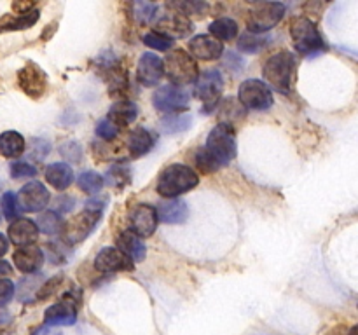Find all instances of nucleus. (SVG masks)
Returning <instances> with one entry per match:
<instances>
[{
    "label": "nucleus",
    "mask_w": 358,
    "mask_h": 335,
    "mask_svg": "<svg viewBox=\"0 0 358 335\" xmlns=\"http://www.w3.org/2000/svg\"><path fill=\"white\" fill-rule=\"evenodd\" d=\"M236 131L229 122H220L210 131L205 145L196 152V168L203 173H215L236 157Z\"/></svg>",
    "instance_id": "obj_1"
},
{
    "label": "nucleus",
    "mask_w": 358,
    "mask_h": 335,
    "mask_svg": "<svg viewBox=\"0 0 358 335\" xmlns=\"http://www.w3.org/2000/svg\"><path fill=\"white\" fill-rule=\"evenodd\" d=\"M198 184L199 177L192 168L185 166V164H170L161 171L156 188L163 198L177 199L178 195L198 187Z\"/></svg>",
    "instance_id": "obj_2"
},
{
    "label": "nucleus",
    "mask_w": 358,
    "mask_h": 335,
    "mask_svg": "<svg viewBox=\"0 0 358 335\" xmlns=\"http://www.w3.org/2000/svg\"><path fill=\"white\" fill-rule=\"evenodd\" d=\"M290 37L294 40V47L303 56H317L327 49L317 24L304 16L294 17L290 23Z\"/></svg>",
    "instance_id": "obj_3"
},
{
    "label": "nucleus",
    "mask_w": 358,
    "mask_h": 335,
    "mask_svg": "<svg viewBox=\"0 0 358 335\" xmlns=\"http://www.w3.org/2000/svg\"><path fill=\"white\" fill-rule=\"evenodd\" d=\"M297 59L292 52L280 51L269 56L264 65V79L280 93H289L296 73Z\"/></svg>",
    "instance_id": "obj_4"
},
{
    "label": "nucleus",
    "mask_w": 358,
    "mask_h": 335,
    "mask_svg": "<svg viewBox=\"0 0 358 335\" xmlns=\"http://www.w3.org/2000/svg\"><path fill=\"white\" fill-rule=\"evenodd\" d=\"M164 65V75L173 82V86H185V84L196 82L199 72L198 65H196L194 58L184 49H177V51L170 52L166 59L163 61Z\"/></svg>",
    "instance_id": "obj_5"
},
{
    "label": "nucleus",
    "mask_w": 358,
    "mask_h": 335,
    "mask_svg": "<svg viewBox=\"0 0 358 335\" xmlns=\"http://www.w3.org/2000/svg\"><path fill=\"white\" fill-rule=\"evenodd\" d=\"M285 16V6L282 2H261L255 3L248 13L247 27L250 34L262 35L275 28Z\"/></svg>",
    "instance_id": "obj_6"
},
{
    "label": "nucleus",
    "mask_w": 358,
    "mask_h": 335,
    "mask_svg": "<svg viewBox=\"0 0 358 335\" xmlns=\"http://www.w3.org/2000/svg\"><path fill=\"white\" fill-rule=\"evenodd\" d=\"M222 89L224 79L219 70L210 68L199 73L194 82V96L206 103L205 108H203L205 114H210V110L217 107L220 94H222Z\"/></svg>",
    "instance_id": "obj_7"
},
{
    "label": "nucleus",
    "mask_w": 358,
    "mask_h": 335,
    "mask_svg": "<svg viewBox=\"0 0 358 335\" xmlns=\"http://www.w3.org/2000/svg\"><path fill=\"white\" fill-rule=\"evenodd\" d=\"M238 98L247 110H268L273 105L271 89L268 84L257 79H248L241 82Z\"/></svg>",
    "instance_id": "obj_8"
},
{
    "label": "nucleus",
    "mask_w": 358,
    "mask_h": 335,
    "mask_svg": "<svg viewBox=\"0 0 358 335\" xmlns=\"http://www.w3.org/2000/svg\"><path fill=\"white\" fill-rule=\"evenodd\" d=\"M101 213L90 211V209H84L79 215H76L73 218H70L69 222L63 227V243L65 244H77L83 243L87 236L94 230L98 220H100Z\"/></svg>",
    "instance_id": "obj_9"
},
{
    "label": "nucleus",
    "mask_w": 358,
    "mask_h": 335,
    "mask_svg": "<svg viewBox=\"0 0 358 335\" xmlns=\"http://www.w3.org/2000/svg\"><path fill=\"white\" fill-rule=\"evenodd\" d=\"M152 103L156 110L164 112V114H180L189 105V93L184 87L166 84L156 89L152 94Z\"/></svg>",
    "instance_id": "obj_10"
},
{
    "label": "nucleus",
    "mask_w": 358,
    "mask_h": 335,
    "mask_svg": "<svg viewBox=\"0 0 358 335\" xmlns=\"http://www.w3.org/2000/svg\"><path fill=\"white\" fill-rule=\"evenodd\" d=\"M80 302L79 295L72 292L58 304H52L44 313V321L48 327H72L77 321V306Z\"/></svg>",
    "instance_id": "obj_11"
},
{
    "label": "nucleus",
    "mask_w": 358,
    "mask_h": 335,
    "mask_svg": "<svg viewBox=\"0 0 358 335\" xmlns=\"http://www.w3.org/2000/svg\"><path fill=\"white\" fill-rule=\"evenodd\" d=\"M157 211L154 206L140 202L129 211V230L140 237H150L157 229Z\"/></svg>",
    "instance_id": "obj_12"
},
{
    "label": "nucleus",
    "mask_w": 358,
    "mask_h": 335,
    "mask_svg": "<svg viewBox=\"0 0 358 335\" xmlns=\"http://www.w3.org/2000/svg\"><path fill=\"white\" fill-rule=\"evenodd\" d=\"M17 84L24 94L37 100L48 89V77L41 66L35 65V63H28L17 72Z\"/></svg>",
    "instance_id": "obj_13"
},
{
    "label": "nucleus",
    "mask_w": 358,
    "mask_h": 335,
    "mask_svg": "<svg viewBox=\"0 0 358 335\" xmlns=\"http://www.w3.org/2000/svg\"><path fill=\"white\" fill-rule=\"evenodd\" d=\"M49 199V191L45 188L44 184L41 181H28L27 185H23L17 194V202H20V208L23 211L28 213H38L48 206Z\"/></svg>",
    "instance_id": "obj_14"
},
{
    "label": "nucleus",
    "mask_w": 358,
    "mask_h": 335,
    "mask_svg": "<svg viewBox=\"0 0 358 335\" xmlns=\"http://www.w3.org/2000/svg\"><path fill=\"white\" fill-rule=\"evenodd\" d=\"M163 75V59H161L159 56L154 54V52H145V54H142V58L138 59V65H136V80H138L142 86L150 87L159 84Z\"/></svg>",
    "instance_id": "obj_15"
},
{
    "label": "nucleus",
    "mask_w": 358,
    "mask_h": 335,
    "mask_svg": "<svg viewBox=\"0 0 358 335\" xmlns=\"http://www.w3.org/2000/svg\"><path fill=\"white\" fill-rule=\"evenodd\" d=\"M156 28H157L156 30L157 34L175 40V38L187 37V35L194 30V24H192L187 17L182 16V14L173 13L161 17V20L156 23Z\"/></svg>",
    "instance_id": "obj_16"
},
{
    "label": "nucleus",
    "mask_w": 358,
    "mask_h": 335,
    "mask_svg": "<svg viewBox=\"0 0 358 335\" xmlns=\"http://www.w3.org/2000/svg\"><path fill=\"white\" fill-rule=\"evenodd\" d=\"M94 269L100 272L131 271L133 262L126 255H122L117 248H103L94 258Z\"/></svg>",
    "instance_id": "obj_17"
},
{
    "label": "nucleus",
    "mask_w": 358,
    "mask_h": 335,
    "mask_svg": "<svg viewBox=\"0 0 358 335\" xmlns=\"http://www.w3.org/2000/svg\"><path fill=\"white\" fill-rule=\"evenodd\" d=\"M189 51H191L192 58L213 61V59H219L222 56L224 45L222 42L215 40L210 35H196L189 42Z\"/></svg>",
    "instance_id": "obj_18"
},
{
    "label": "nucleus",
    "mask_w": 358,
    "mask_h": 335,
    "mask_svg": "<svg viewBox=\"0 0 358 335\" xmlns=\"http://www.w3.org/2000/svg\"><path fill=\"white\" fill-rule=\"evenodd\" d=\"M14 265L24 274H34L44 264V251L38 246L17 248L13 255Z\"/></svg>",
    "instance_id": "obj_19"
},
{
    "label": "nucleus",
    "mask_w": 358,
    "mask_h": 335,
    "mask_svg": "<svg viewBox=\"0 0 358 335\" xmlns=\"http://www.w3.org/2000/svg\"><path fill=\"white\" fill-rule=\"evenodd\" d=\"M157 220L163 223H170V225H177V223H184L189 218V206L184 199H170V201H163L156 208Z\"/></svg>",
    "instance_id": "obj_20"
},
{
    "label": "nucleus",
    "mask_w": 358,
    "mask_h": 335,
    "mask_svg": "<svg viewBox=\"0 0 358 335\" xmlns=\"http://www.w3.org/2000/svg\"><path fill=\"white\" fill-rule=\"evenodd\" d=\"M7 234H9L10 237V243L23 248V246H31V244L37 241L38 229L37 225H35V222H31V220L17 218L10 223Z\"/></svg>",
    "instance_id": "obj_21"
},
{
    "label": "nucleus",
    "mask_w": 358,
    "mask_h": 335,
    "mask_svg": "<svg viewBox=\"0 0 358 335\" xmlns=\"http://www.w3.org/2000/svg\"><path fill=\"white\" fill-rule=\"evenodd\" d=\"M117 250L121 251L122 255H126L133 264H135V262H142L147 253V248L145 244H143L142 237L136 236L131 230H124V232L119 234Z\"/></svg>",
    "instance_id": "obj_22"
},
{
    "label": "nucleus",
    "mask_w": 358,
    "mask_h": 335,
    "mask_svg": "<svg viewBox=\"0 0 358 335\" xmlns=\"http://www.w3.org/2000/svg\"><path fill=\"white\" fill-rule=\"evenodd\" d=\"M156 145V136L149 131V129L138 128L133 129L128 136V150L133 157H142L149 154Z\"/></svg>",
    "instance_id": "obj_23"
},
{
    "label": "nucleus",
    "mask_w": 358,
    "mask_h": 335,
    "mask_svg": "<svg viewBox=\"0 0 358 335\" xmlns=\"http://www.w3.org/2000/svg\"><path fill=\"white\" fill-rule=\"evenodd\" d=\"M140 114V108L135 101L129 100H121L117 103H114L108 112V119H110L114 124H117L119 128H124V126L131 124L136 121Z\"/></svg>",
    "instance_id": "obj_24"
},
{
    "label": "nucleus",
    "mask_w": 358,
    "mask_h": 335,
    "mask_svg": "<svg viewBox=\"0 0 358 335\" xmlns=\"http://www.w3.org/2000/svg\"><path fill=\"white\" fill-rule=\"evenodd\" d=\"M45 180L56 191H65L73 181V170L66 163H52L45 170Z\"/></svg>",
    "instance_id": "obj_25"
},
{
    "label": "nucleus",
    "mask_w": 358,
    "mask_h": 335,
    "mask_svg": "<svg viewBox=\"0 0 358 335\" xmlns=\"http://www.w3.org/2000/svg\"><path fill=\"white\" fill-rule=\"evenodd\" d=\"M38 20V10L31 9L27 13H17L6 16L0 21V31H14V30H27L34 27Z\"/></svg>",
    "instance_id": "obj_26"
},
{
    "label": "nucleus",
    "mask_w": 358,
    "mask_h": 335,
    "mask_svg": "<svg viewBox=\"0 0 358 335\" xmlns=\"http://www.w3.org/2000/svg\"><path fill=\"white\" fill-rule=\"evenodd\" d=\"M24 149H27V143L17 131H6L0 135V156L20 157Z\"/></svg>",
    "instance_id": "obj_27"
},
{
    "label": "nucleus",
    "mask_w": 358,
    "mask_h": 335,
    "mask_svg": "<svg viewBox=\"0 0 358 335\" xmlns=\"http://www.w3.org/2000/svg\"><path fill=\"white\" fill-rule=\"evenodd\" d=\"M37 229L41 232L48 234V236H56V234L63 232V227H65V220L59 213L56 211H42L41 215L37 216V222H35Z\"/></svg>",
    "instance_id": "obj_28"
},
{
    "label": "nucleus",
    "mask_w": 358,
    "mask_h": 335,
    "mask_svg": "<svg viewBox=\"0 0 358 335\" xmlns=\"http://www.w3.org/2000/svg\"><path fill=\"white\" fill-rule=\"evenodd\" d=\"M210 34L219 42L234 40L238 37V23L231 17H219L210 24Z\"/></svg>",
    "instance_id": "obj_29"
},
{
    "label": "nucleus",
    "mask_w": 358,
    "mask_h": 335,
    "mask_svg": "<svg viewBox=\"0 0 358 335\" xmlns=\"http://www.w3.org/2000/svg\"><path fill=\"white\" fill-rule=\"evenodd\" d=\"M191 115L189 114H171L161 121V131L164 135H173V133L185 131L191 126Z\"/></svg>",
    "instance_id": "obj_30"
},
{
    "label": "nucleus",
    "mask_w": 358,
    "mask_h": 335,
    "mask_svg": "<svg viewBox=\"0 0 358 335\" xmlns=\"http://www.w3.org/2000/svg\"><path fill=\"white\" fill-rule=\"evenodd\" d=\"M77 185L83 192L86 194L94 195L103 188L105 180L101 174H98L96 171H84V173L79 174V180H77Z\"/></svg>",
    "instance_id": "obj_31"
},
{
    "label": "nucleus",
    "mask_w": 358,
    "mask_h": 335,
    "mask_svg": "<svg viewBox=\"0 0 358 335\" xmlns=\"http://www.w3.org/2000/svg\"><path fill=\"white\" fill-rule=\"evenodd\" d=\"M269 40H271L269 35H257L247 31L238 40V49H241L243 52H259L261 49H264L268 45Z\"/></svg>",
    "instance_id": "obj_32"
},
{
    "label": "nucleus",
    "mask_w": 358,
    "mask_h": 335,
    "mask_svg": "<svg viewBox=\"0 0 358 335\" xmlns=\"http://www.w3.org/2000/svg\"><path fill=\"white\" fill-rule=\"evenodd\" d=\"M105 180L112 187H124L131 181V171L126 166H112L105 174Z\"/></svg>",
    "instance_id": "obj_33"
},
{
    "label": "nucleus",
    "mask_w": 358,
    "mask_h": 335,
    "mask_svg": "<svg viewBox=\"0 0 358 335\" xmlns=\"http://www.w3.org/2000/svg\"><path fill=\"white\" fill-rule=\"evenodd\" d=\"M157 6L150 2H135L133 3V17H135L136 23L147 24L152 21V17L156 16Z\"/></svg>",
    "instance_id": "obj_34"
},
{
    "label": "nucleus",
    "mask_w": 358,
    "mask_h": 335,
    "mask_svg": "<svg viewBox=\"0 0 358 335\" xmlns=\"http://www.w3.org/2000/svg\"><path fill=\"white\" fill-rule=\"evenodd\" d=\"M143 44L150 49H156V51H170L173 47V40L164 35L157 34V31H150L143 37Z\"/></svg>",
    "instance_id": "obj_35"
},
{
    "label": "nucleus",
    "mask_w": 358,
    "mask_h": 335,
    "mask_svg": "<svg viewBox=\"0 0 358 335\" xmlns=\"http://www.w3.org/2000/svg\"><path fill=\"white\" fill-rule=\"evenodd\" d=\"M0 202H2V211L7 220L17 218L21 209H20V202H17V195L14 194V192H6Z\"/></svg>",
    "instance_id": "obj_36"
},
{
    "label": "nucleus",
    "mask_w": 358,
    "mask_h": 335,
    "mask_svg": "<svg viewBox=\"0 0 358 335\" xmlns=\"http://www.w3.org/2000/svg\"><path fill=\"white\" fill-rule=\"evenodd\" d=\"M168 6L177 9L178 13L185 17H187L189 14H201L203 10L208 9V6H206L205 2H171L168 3Z\"/></svg>",
    "instance_id": "obj_37"
},
{
    "label": "nucleus",
    "mask_w": 358,
    "mask_h": 335,
    "mask_svg": "<svg viewBox=\"0 0 358 335\" xmlns=\"http://www.w3.org/2000/svg\"><path fill=\"white\" fill-rule=\"evenodd\" d=\"M119 129H121V128H119L117 124H114L110 119L105 117V119H101V121H98L96 129H94V131H96V135L100 136V138L114 140L115 136L119 135Z\"/></svg>",
    "instance_id": "obj_38"
},
{
    "label": "nucleus",
    "mask_w": 358,
    "mask_h": 335,
    "mask_svg": "<svg viewBox=\"0 0 358 335\" xmlns=\"http://www.w3.org/2000/svg\"><path fill=\"white\" fill-rule=\"evenodd\" d=\"M9 173L13 178H31L37 174V168L28 163H23V161H17V163L10 164Z\"/></svg>",
    "instance_id": "obj_39"
},
{
    "label": "nucleus",
    "mask_w": 358,
    "mask_h": 335,
    "mask_svg": "<svg viewBox=\"0 0 358 335\" xmlns=\"http://www.w3.org/2000/svg\"><path fill=\"white\" fill-rule=\"evenodd\" d=\"M62 279H63L62 274L56 276V278L48 279V281H45L44 285H42L41 288L37 290V297H35V299H37V300L48 299V297L51 295L52 292H56V288H58V286H59V283H62Z\"/></svg>",
    "instance_id": "obj_40"
},
{
    "label": "nucleus",
    "mask_w": 358,
    "mask_h": 335,
    "mask_svg": "<svg viewBox=\"0 0 358 335\" xmlns=\"http://www.w3.org/2000/svg\"><path fill=\"white\" fill-rule=\"evenodd\" d=\"M14 297V283L10 279H0V307L7 306Z\"/></svg>",
    "instance_id": "obj_41"
},
{
    "label": "nucleus",
    "mask_w": 358,
    "mask_h": 335,
    "mask_svg": "<svg viewBox=\"0 0 358 335\" xmlns=\"http://www.w3.org/2000/svg\"><path fill=\"white\" fill-rule=\"evenodd\" d=\"M59 152L66 157V159L73 161V163H79L80 157H83V152H80V147L77 145L76 142H69L65 145L59 147Z\"/></svg>",
    "instance_id": "obj_42"
},
{
    "label": "nucleus",
    "mask_w": 358,
    "mask_h": 335,
    "mask_svg": "<svg viewBox=\"0 0 358 335\" xmlns=\"http://www.w3.org/2000/svg\"><path fill=\"white\" fill-rule=\"evenodd\" d=\"M49 149H51V145L45 140H35L34 147H31V157L42 161L49 154Z\"/></svg>",
    "instance_id": "obj_43"
},
{
    "label": "nucleus",
    "mask_w": 358,
    "mask_h": 335,
    "mask_svg": "<svg viewBox=\"0 0 358 335\" xmlns=\"http://www.w3.org/2000/svg\"><path fill=\"white\" fill-rule=\"evenodd\" d=\"M76 204V199L70 198V195H59L55 202H52V211H70Z\"/></svg>",
    "instance_id": "obj_44"
},
{
    "label": "nucleus",
    "mask_w": 358,
    "mask_h": 335,
    "mask_svg": "<svg viewBox=\"0 0 358 335\" xmlns=\"http://www.w3.org/2000/svg\"><path fill=\"white\" fill-rule=\"evenodd\" d=\"M108 199L107 198H100V195H93V198L87 201L86 204V209H90V211H94V213H101L105 209V206H107Z\"/></svg>",
    "instance_id": "obj_45"
},
{
    "label": "nucleus",
    "mask_w": 358,
    "mask_h": 335,
    "mask_svg": "<svg viewBox=\"0 0 358 335\" xmlns=\"http://www.w3.org/2000/svg\"><path fill=\"white\" fill-rule=\"evenodd\" d=\"M34 335H62V332L56 330L55 327H48V325H45V327L38 328Z\"/></svg>",
    "instance_id": "obj_46"
},
{
    "label": "nucleus",
    "mask_w": 358,
    "mask_h": 335,
    "mask_svg": "<svg viewBox=\"0 0 358 335\" xmlns=\"http://www.w3.org/2000/svg\"><path fill=\"white\" fill-rule=\"evenodd\" d=\"M7 250H9V241H7V237L3 234H0V257H3L7 253Z\"/></svg>",
    "instance_id": "obj_47"
},
{
    "label": "nucleus",
    "mask_w": 358,
    "mask_h": 335,
    "mask_svg": "<svg viewBox=\"0 0 358 335\" xmlns=\"http://www.w3.org/2000/svg\"><path fill=\"white\" fill-rule=\"evenodd\" d=\"M10 272H13V269H10V265L7 264V262L0 260V278H3V276H9Z\"/></svg>",
    "instance_id": "obj_48"
},
{
    "label": "nucleus",
    "mask_w": 358,
    "mask_h": 335,
    "mask_svg": "<svg viewBox=\"0 0 358 335\" xmlns=\"http://www.w3.org/2000/svg\"><path fill=\"white\" fill-rule=\"evenodd\" d=\"M348 335H358V325H355V327H353L352 330H350Z\"/></svg>",
    "instance_id": "obj_49"
},
{
    "label": "nucleus",
    "mask_w": 358,
    "mask_h": 335,
    "mask_svg": "<svg viewBox=\"0 0 358 335\" xmlns=\"http://www.w3.org/2000/svg\"><path fill=\"white\" fill-rule=\"evenodd\" d=\"M2 218H3V211H2V202H0V223H2Z\"/></svg>",
    "instance_id": "obj_50"
}]
</instances>
